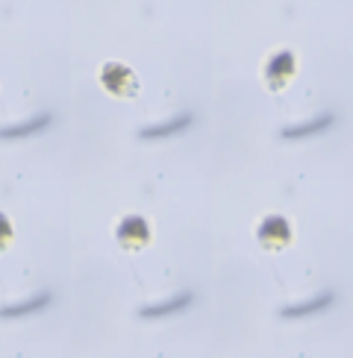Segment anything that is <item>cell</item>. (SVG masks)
<instances>
[{
    "label": "cell",
    "instance_id": "1",
    "mask_svg": "<svg viewBox=\"0 0 353 358\" xmlns=\"http://www.w3.org/2000/svg\"><path fill=\"white\" fill-rule=\"evenodd\" d=\"M100 85L115 97H136L139 94V80L127 65L121 62H106L100 71Z\"/></svg>",
    "mask_w": 353,
    "mask_h": 358
},
{
    "label": "cell",
    "instance_id": "2",
    "mask_svg": "<svg viewBox=\"0 0 353 358\" xmlns=\"http://www.w3.org/2000/svg\"><path fill=\"white\" fill-rule=\"evenodd\" d=\"M115 238H118V244H121L124 250L136 252V250L151 244V223H147L141 215H127L121 223H118Z\"/></svg>",
    "mask_w": 353,
    "mask_h": 358
},
{
    "label": "cell",
    "instance_id": "3",
    "mask_svg": "<svg viewBox=\"0 0 353 358\" xmlns=\"http://www.w3.org/2000/svg\"><path fill=\"white\" fill-rule=\"evenodd\" d=\"M294 71H298V59H294V53L279 50L268 59V65H265V83H268L271 92H283V88L291 83Z\"/></svg>",
    "mask_w": 353,
    "mask_h": 358
},
{
    "label": "cell",
    "instance_id": "4",
    "mask_svg": "<svg viewBox=\"0 0 353 358\" xmlns=\"http://www.w3.org/2000/svg\"><path fill=\"white\" fill-rule=\"evenodd\" d=\"M256 238H259V244L265 250H283L291 244V227H289V220L283 215H268L262 223H259V229H256Z\"/></svg>",
    "mask_w": 353,
    "mask_h": 358
},
{
    "label": "cell",
    "instance_id": "5",
    "mask_svg": "<svg viewBox=\"0 0 353 358\" xmlns=\"http://www.w3.org/2000/svg\"><path fill=\"white\" fill-rule=\"evenodd\" d=\"M186 306H191V294L188 291H183V294H174L171 300H165V303H156V306H144L139 315L144 317V320H156V317H165V315H176V311H183Z\"/></svg>",
    "mask_w": 353,
    "mask_h": 358
},
{
    "label": "cell",
    "instance_id": "6",
    "mask_svg": "<svg viewBox=\"0 0 353 358\" xmlns=\"http://www.w3.org/2000/svg\"><path fill=\"white\" fill-rule=\"evenodd\" d=\"M44 306H50V294L48 291L33 294L29 300H21V303H15V306H4V308H0V317L12 320V317H24V315H36V311H41Z\"/></svg>",
    "mask_w": 353,
    "mask_h": 358
},
{
    "label": "cell",
    "instance_id": "7",
    "mask_svg": "<svg viewBox=\"0 0 353 358\" xmlns=\"http://www.w3.org/2000/svg\"><path fill=\"white\" fill-rule=\"evenodd\" d=\"M330 306H333V294H318V296H312V300H306V303L283 308L279 315H283L286 320H298V317H309V315H321V311L330 308Z\"/></svg>",
    "mask_w": 353,
    "mask_h": 358
},
{
    "label": "cell",
    "instance_id": "8",
    "mask_svg": "<svg viewBox=\"0 0 353 358\" xmlns=\"http://www.w3.org/2000/svg\"><path fill=\"white\" fill-rule=\"evenodd\" d=\"M191 121H195L191 115H176V117H171L168 124H156V127L141 129L139 136L147 138V141H153V138H171V136H176V132H186L191 127Z\"/></svg>",
    "mask_w": 353,
    "mask_h": 358
},
{
    "label": "cell",
    "instance_id": "9",
    "mask_svg": "<svg viewBox=\"0 0 353 358\" xmlns=\"http://www.w3.org/2000/svg\"><path fill=\"white\" fill-rule=\"evenodd\" d=\"M53 117L50 115H36V117H29L27 124H15V127H6V129H0V138H29V136H36V132H44L50 127Z\"/></svg>",
    "mask_w": 353,
    "mask_h": 358
},
{
    "label": "cell",
    "instance_id": "10",
    "mask_svg": "<svg viewBox=\"0 0 353 358\" xmlns=\"http://www.w3.org/2000/svg\"><path fill=\"white\" fill-rule=\"evenodd\" d=\"M333 124H335V117H333V115H318L315 121L298 124V127H289V129L279 132V136H283V138H306V136H318V132H327Z\"/></svg>",
    "mask_w": 353,
    "mask_h": 358
},
{
    "label": "cell",
    "instance_id": "11",
    "mask_svg": "<svg viewBox=\"0 0 353 358\" xmlns=\"http://www.w3.org/2000/svg\"><path fill=\"white\" fill-rule=\"evenodd\" d=\"M12 238H15V232H12V223H9V217H6L4 212H0V252H6V250H9Z\"/></svg>",
    "mask_w": 353,
    "mask_h": 358
}]
</instances>
